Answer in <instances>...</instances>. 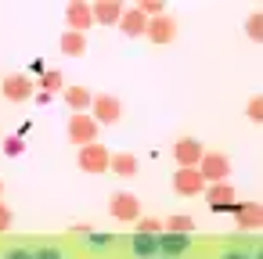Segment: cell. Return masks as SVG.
<instances>
[{"label":"cell","instance_id":"obj_26","mask_svg":"<svg viewBox=\"0 0 263 259\" xmlns=\"http://www.w3.org/2000/svg\"><path fill=\"white\" fill-rule=\"evenodd\" d=\"M245 115H249V123H263V101H259V97H249Z\"/></svg>","mask_w":263,"mask_h":259},{"label":"cell","instance_id":"obj_12","mask_svg":"<svg viewBox=\"0 0 263 259\" xmlns=\"http://www.w3.org/2000/svg\"><path fill=\"white\" fill-rule=\"evenodd\" d=\"M144 36H148L152 44H173V40H177V22H173L170 15L148 18V29H144Z\"/></svg>","mask_w":263,"mask_h":259},{"label":"cell","instance_id":"obj_1","mask_svg":"<svg viewBox=\"0 0 263 259\" xmlns=\"http://www.w3.org/2000/svg\"><path fill=\"white\" fill-rule=\"evenodd\" d=\"M108 158H112V151H108L101 141H90V144H83V148L76 151V166H80L83 173H90V176L108 173Z\"/></svg>","mask_w":263,"mask_h":259},{"label":"cell","instance_id":"obj_25","mask_svg":"<svg viewBox=\"0 0 263 259\" xmlns=\"http://www.w3.org/2000/svg\"><path fill=\"white\" fill-rule=\"evenodd\" d=\"M137 230H141V234H162V220H155V216H141V220H137Z\"/></svg>","mask_w":263,"mask_h":259},{"label":"cell","instance_id":"obj_11","mask_svg":"<svg viewBox=\"0 0 263 259\" xmlns=\"http://www.w3.org/2000/svg\"><path fill=\"white\" fill-rule=\"evenodd\" d=\"M202 155H205V148H202L195 137H180V141L173 144V158H177V166H180V169H195Z\"/></svg>","mask_w":263,"mask_h":259},{"label":"cell","instance_id":"obj_2","mask_svg":"<svg viewBox=\"0 0 263 259\" xmlns=\"http://www.w3.org/2000/svg\"><path fill=\"white\" fill-rule=\"evenodd\" d=\"M195 169H198V176H202L205 184H220V180L231 176V162H227V155H220V151H205Z\"/></svg>","mask_w":263,"mask_h":259},{"label":"cell","instance_id":"obj_8","mask_svg":"<svg viewBox=\"0 0 263 259\" xmlns=\"http://www.w3.org/2000/svg\"><path fill=\"white\" fill-rule=\"evenodd\" d=\"M33 90H36V83H33L29 76H22V72H15V76H8L4 83H0V94H4L11 105L29 101V97H33Z\"/></svg>","mask_w":263,"mask_h":259},{"label":"cell","instance_id":"obj_21","mask_svg":"<svg viewBox=\"0 0 263 259\" xmlns=\"http://www.w3.org/2000/svg\"><path fill=\"white\" fill-rule=\"evenodd\" d=\"M162 230H170V234H191L195 230V220L191 216H170L162 223Z\"/></svg>","mask_w":263,"mask_h":259},{"label":"cell","instance_id":"obj_18","mask_svg":"<svg viewBox=\"0 0 263 259\" xmlns=\"http://www.w3.org/2000/svg\"><path fill=\"white\" fill-rule=\"evenodd\" d=\"M108 169H112L116 176H126V180H130V176H137V158H134L130 151H119V155L108 158Z\"/></svg>","mask_w":263,"mask_h":259},{"label":"cell","instance_id":"obj_17","mask_svg":"<svg viewBox=\"0 0 263 259\" xmlns=\"http://www.w3.org/2000/svg\"><path fill=\"white\" fill-rule=\"evenodd\" d=\"M58 51H62V54H69V58H80V54L87 51V36H83V33H69V29H65V33L58 36Z\"/></svg>","mask_w":263,"mask_h":259},{"label":"cell","instance_id":"obj_23","mask_svg":"<svg viewBox=\"0 0 263 259\" xmlns=\"http://www.w3.org/2000/svg\"><path fill=\"white\" fill-rule=\"evenodd\" d=\"M0 151H4L8 158H18L22 151H26V141L15 133V137H0Z\"/></svg>","mask_w":263,"mask_h":259},{"label":"cell","instance_id":"obj_9","mask_svg":"<svg viewBox=\"0 0 263 259\" xmlns=\"http://www.w3.org/2000/svg\"><path fill=\"white\" fill-rule=\"evenodd\" d=\"M202 194H205V202H209L213 212H231L234 202H238V198H234V187H231L227 180H220V184H205Z\"/></svg>","mask_w":263,"mask_h":259},{"label":"cell","instance_id":"obj_29","mask_svg":"<svg viewBox=\"0 0 263 259\" xmlns=\"http://www.w3.org/2000/svg\"><path fill=\"white\" fill-rule=\"evenodd\" d=\"M4 230H11V205L0 202V234H4Z\"/></svg>","mask_w":263,"mask_h":259},{"label":"cell","instance_id":"obj_4","mask_svg":"<svg viewBox=\"0 0 263 259\" xmlns=\"http://www.w3.org/2000/svg\"><path fill=\"white\" fill-rule=\"evenodd\" d=\"M65 137H69L76 148H83V144L98 141V123H94L87 112H72V119H69V126H65Z\"/></svg>","mask_w":263,"mask_h":259},{"label":"cell","instance_id":"obj_27","mask_svg":"<svg viewBox=\"0 0 263 259\" xmlns=\"http://www.w3.org/2000/svg\"><path fill=\"white\" fill-rule=\"evenodd\" d=\"M87 245H90V248H108V245H112V237H108V234H101V230H90V234H87Z\"/></svg>","mask_w":263,"mask_h":259},{"label":"cell","instance_id":"obj_28","mask_svg":"<svg viewBox=\"0 0 263 259\" xmlns=\"http://www.w3.org/2000/svg\"><path fill=\"white\" fill-rule=\"evenodd\" d=\"M33 259H65V255H62V248H54V245H44L40 252H33Z\"/></svg>","mask_w":263,"mask_h":259},{"label":"cell","instance_id":"obj_16","mask_svg":"<svg viewBox=\"0 0 263 259\" xmlns=\"http://www.w3.org/2000/svg\"><path fill=\"white\" fill-rule=\"evenodd\" d=\"M130 252L137 255V259H155L159 255V234H134L130 237Z\"/></svg>","mask_w":263,"mask_h":259},{"label":"cell","instance_id":"obj_33","mask_svg":"<svg viewBox=\"0 0 263 259\" xmlns=\"http://www.w3.org/2000/svg\"><path fill=\"white\" fill-rule=\"evenodd\" d=\"M0 194H4V180H0Z\"/></svg>","mask_w":263,"mask_h":259},{"label":"cell","instance_id":"obj_22","mask_svg":"<svg viewBox=\"0 0 263 259\" xmlns=\"http://www.w3.org/2000/svg\"><path fill=\"white\" fill-rule=\"evenodd\" d=\"M245 36H249L252 44L263 40V15H259V11H252V15L245 18Z\"/></svg>","mask_w":263,"mask_h":259},{"label":"cell","instance_id":"obj_24","mask_svg":"<svg viewBox=\"0 0 263 259\" xmlns=\"http://www.w3.org/2000/svg\"><path fill=\"white\" fill-rule=\"evenodd\" d=\"M162 8H166L162 0H137V11H141L144 18H159V15H166Z\"/></svg>","mask_w":263,"mask_h":259},{"label":"cell","instance_id":"obj_14","mask_svg":"<svg viewBox=\"0 0 263 259\" xmlns=\"http://www.w3.org/2000/svg\"><path fill=\"white\" fill-rule=\"evenodd\" d=\"M187 248H191V234H170V230L159 234V255L177 259V255H184Z\"/></svg>","mask_w":263,"mask_h":259},{"label":"cell","instance_id":"obj_6","mask_svg":"<svg viewBox=\"0 0 263 259\" xmlns=\"http://www.w3.org/2000/svg\"><path fill=\"white\" fill-rule=\"evenodd\" d=\"M170 187H173V194H180V198H195V194L205 191V180L198 176V169H180V166H177Z\"/></svg>","mask_w":263,"mask_h":259},{"label":"cell","instance_id":"obj_5","mask_svg":"<svg viewBox=\"0 0 263 259\" xmlns=\"http://www.w3.org/2000/svg\"><path fill=\"white\" fill-rule=\"evenodd\" d=\"M108 212H112L116 220H123V223H137V220H141V202H137V194H130V191H116V194L108 198Z\"/></svg>","mask_w":263,"mask_h":259},{"label":"cell","instance_id":"obj_32","mask_svg":"<svg viewBox=\"0 0 263 259\" xmlns=\"http://www.w3.org/2000/svg\"><path fill=\"white\" fill-rule=\"evenodd\" d=\"M223 259H252V255H245V252H223Z\"/></svg>","mask_w":263,"mask_h":259},{"label":"cell","instance_id":"obj_7","mask_svg":"<svg viewBox=\"0 0 263 259\" xmlns=\"http://www.w3.org/2000/svg\"><path fill=\"white\" fill-rule=\"evenodd\" d=\"M65 22H69V33H87L94 26L90 0H69L65 4Z\"/></svg>","mask_w":263,"mask_h":259},{"label":"cell","instance_id":"obj_3","mask_svg":"<svg viewBox=\"0 0 263 259\" xmlns=\"http://www.w3.org/2000/svg\"><path fill=\"white\" fill-rule=\"evenodd\" d=\"M90 108H94V123H101V126H116L119 119H123V101L116 97V94H98L94 101H90Z\"/></svg>","mask_w":263,"mask_h":259},{"label":"cell","instance_id":"obj_30","mask_svg":"<svg viewBox=\"0 0 263 259\" xmlns=\"http://www.w3.org/2000/svg\"><path fill=\"white\" fill-rule=\"evenodd\" d=\"M4 259H33V252H26V248H11Z\"/></svg>","mask_w":263,"mask_h":259},{"label":"cell","instance_id":"obj_34","mask_svg":"<svg viewBox=\"0 0 263 259\" xmlns=\"http://www.w3.org/2000/svg\"><path fill=\"white\" fill-rule=\"evenodd\" d=\"M155 259H170V255H155Z\"/></svg>","mask_w":263,"mask_h":259},{"label":"cell","instance_id":"obj_13","mask_svg":"<svg viewBox=\"0 0 263 259\" xmlns=\"http://www.w3.org/2000/svg\"><path fill=\"white\" fill-rule=\"evenodd\" d=\"M90 11H94L98 26H116L126 8H123V0H98V4H90Z\"/></svg>","mask_w":263,"mask_h":259},{"label":"cell","instance_id":"obj_31","mask_svg":"<svg viewBox=\"0 0 263 259\" xmlns=\"http://www.w3.org/2000/svg\"><path fill=\"white\" fill-rule=\"evenodd\" d=\"M33 97H36L40 105H51V101H54V94H44V90H40V94H33Z\"/></svg>","mask_w":263,"mask_h":259},{"label":"cell","instance_id":"obj_10","mask_svg":"<svg viewBox=\"0 0 263 259\" xmlns=\"http://www.w3.org/2000/svg\"><path fill=\"white\" fill-rule=\"evenodd\" d=\"M231 216H234V227H238V230H259V223H263L259 202H234Z\"/></svg>","mask_w":263,"mask_h":259},{"label":"cell","instance_id":"obj_15","mask_svg":"<svg viewBox=\"0 0 263 259\" xmlns=\"http://www.w3.org/2000/svg\"><path fill=\"white\" fill-rule=\"evenodd\" d=\"M119 29H123V36H130V40H137V36H144V29H148V18L137 11V8H130V11H123V18L116 22Z\"/></svg>","mask_w":263,"mask_h":259},{"label":"cell","instance_id":"obj_20","mask_svg":"<svg viewBox=\"0 0 263 259\" xmlns=\"http://www.w3.org/2000/svg\"><path fill=\"white\" fill-rule=\"evenodd\" d=\"M40 90H44V94L65 90V79H62V72H58V69H44V72H40Z\"/></svg>","mask_w":263,"mask_h":259},{"label":"cell","instance_id":"obj_19","mask_svg":"<svg viewBox=\"0 0 263 259\" xmlns=\"http://www.w3.org/2000/svg\"><path fill=\"white\" fill-rule=\"evenodd\" d=\"M62 94H65V105H69L72 112H87L90 101H94V94H90L87 87H69V90H62Z\"/></svg>","mask_w":263,"mask_h":259}]
</instances>
